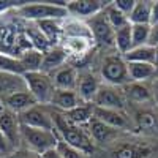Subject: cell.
<instances>
[{"label": "cell", "instance_id": "cell-1", "mask_svg": "<svg viewBox=\"0 0 158 158\" xmlns=\"http://www.w3.org/2000/svg\"><path fill=\"white\" fill-rule=\"evenodd\" d=\"M52 120H54V130L59 135L62 141H65L68 146L81 150L87 155L94 152V142L89 135V131L84 130L82 127L74 125L70 122L63 112L60 111H52Z\"/></svg>", "mask_w": 158, "mask_h": 158}, {"label": "cell", "instance_id": "cell-2", "mask_svg": "<svg viewBox=\"0 0 158 158\" xmlns=\"http://www.w3.org/2000/svg\"><path fill=\"white\" fill-rule=\"evenodd\" d=\"M67 2H54V3H25L16 8V13L22 18L32 22L56 19V21H65L68 19L70 13L67 8Z\"/></svg>", "mask_w": 158, "mask_h": 158}, {"label": "cell", "instance_id": "cell-3", "mask_svg": "<svg viewBox=\"0 0 158 158\" xmlns=\"http://www.w3.org/2000/svg\"><path fill=\"white\" fill-rule=\"evenodd\" d=\"M21 139H22V146L25 150L41 155L43 152L49 149L57 147V142L60 138L56 131L32 128V127H25L21 123Z\"/></svg>", "mask_w": 158, "mask_h": 158}, {"label": "cell", "instance_id": "cell-4", "mask_svg": "<svg viewBox=\"0 0 158 158\" xmlns=\"http://www.w3.org/2000/svg\"><path fill=\"white\" fill-rule=\"evenodd\" d=\"M22 77L25 81V85H27V90L35 97L38 104H41V106L51 104L56 92V85L49 74L43 71H30V73H25Z\"/></svg>", "mask_w": 158, "mask_h": 158}, {"label": "cell", "instance_id": "cell-5", "mask_svg": "<svg viewBox=\"0 0 158 158\" xmlns=\"http://www.w3.org/2000/svg\"><path fill=\"white\" fill-rule=\"evenodd\" d=\"M100 74L104 84L114 85V87H125L131 82L127 62L120 56H108L101 62Z\"/></svg>", "mask_w": 158, "mask_h": 158}, {"label": "cell", "instance_id": "cell-6", "mask_svg": "<svg viewBox=\"0 0 158 158\" xmlns=\"http://www.w3.org/2000/svg\"><path fill=\"white\" fill-rule=\"evenodd\" d=\"M95 108L103 109H115V111H125L127 98L123 95V90L120 87H114L108 84H101L97 95L92 100Z\"/></svg>", "mask_w": 158, "mask_h": 158}, {"label": "cell", "instance_id": "cell-7", "mask_svg": "<svg viewBox=\"0 0 158 158\" xmlns=\"http://www.w3.org/2000/svg\"><path fill=\"white\" fill-rule=\"evenodd\" d=\"M0 130H2L3 136L6 138L8 144L13 152H16L22 146L21 139V120L19 114H15L13 111L6 109L0 114Z\"/></svg>", "mask_w": 158, "mask_h": 158}, {"label": "cell", "instance_id": "cell-8", "mask_svg": "<svg viewBox=\"0 0 158 158\" xmlns=\"http://www.w3.org/2000/svg\"><path fill=\"white\" fill-rule=\"evenodd\" d=\"M19 120L25 127H32V128H40V130H54V120H52V111H48L41 104L27 109L25 112L19 114Z\"/></svg>", "mask_w": 158, "mask_h": 158}, {"label": "cell", "instance_id": "cell-9", "mask_svg": "<svg viewBox=\"0 0 158 158\" xmlns=\"http://www.w3.org/2000/svg\"><path fill=\"white\" fill-rule=\"evenodd\" d=\"M67 8L70 16H73L74 19H82V18H95L106 8V5L100 0H74V2H68Z\"/></svg>", "mask_w": 158, "mask_h": 158}, {"label": "cell", "instance_id": "cell-10", "mask_svg": "<svg viewBox=\"0 0 158 158\" xmlns=\"http://www.w3.org/2000/svg\"><path fill=\"white\" fill-rule=\"evenodd\" d=\"M89 27L94 35V40L97 43H100L101 46H114V40H115V30L109 25V22L106 21L104 16H95L92 18V21L89 22Z\"/></svg>", "mask_w": 158, "mask_h": 158}, {"label": "cell", "instance_id": "cell-11", "mask_svg": "<svg viewBox=\"0 0 158 158\" xmlns=\"http://www.w3.org/2000/svg\"><path fill=\"white\" fill-rule=\"evenodd\" d=\"M101 82L97 74L92 71H81L77 74V84H76V92L79 98L85 103H92L94 97L97 95V92L100 89Z\"/></svg>", "mask_w": 158, "mask_h": 158}, {"label": "cell", "instance_id": "cell-12", "mask_svg": "<svg viewBox=\"0 0 158 158\" xmlns=\"http://www.w3.org/2000/svg\"><path fill=\"white\" fill-rule=\"evenodd\" d=\"M87 131L90 138L94 139L95 142L98 144H109V142H114L117 141V136H118V131L117 128H112L106 123H103L100 120H97L95 117L90 118V122L87 123Z\"/></svg>", "mask_w": 158, "mask_h": 158}, {"label": "cell", "instance_id": "cell-13", "mask_svg": "<svg viewBox=\"0 0 158 158\" xmlns=\"http://www.w3.org/2000/svg\"><path fill=\"white\" fill-rule=\"evenodd\" d=\"M5 103V108L13 111L15 114H22L25 112L27 109L33 108L38 104V101L35 100V97L30 94V92L27 89H24V90H19V92H15L13 95L6 97L3 100Z\"/></svg>", "mask_w": 158, "mask_h": 158}, {"label": "cell", "instance_id": "cell-14", "mask_svg": "<svg viewBox=\"0 0 158 158\" xmlns=\"http://www.w3.org/2000/svg\"><path fill=\"white\" fill-rule=\"evenodd\" d=\"M77 74H79V71L74 67H71V65H63V67H60L54 73H51L49 76L52 77V82H54L56 89H60V90H76Z\"/></svg>", "mask_w": 158, "mask_h": 158}, {"label": "cell", "instance_id": "cell-15", "mask_svg": "<svg viewBox=\"0 0 158 158\" xmlns=\"http://www.w3.org/2000/svg\"><path fill=\"white\" fill-rule=\"evenodd\" d=\"M68 59V54L65 52L62 46H52L46 52H43V63H41V71L46 74L54 73L60 67H63Z\"/></svg>", "mask_w": 158, "mask_h": 158}, {"label": "cell", "instance_id": "cell-16", "mask_svg": "<svg viewBox=\"0 0 158 158\" xmlns=\"http://www.w3.org/2000/svg\"><path fill=\"white\" fill-rule=\"evenodd\" d=\"M152 147L147 144L138 142H122L114 149L112 158H149Z\"/></svg>", "mask_w": 158, "mask_h": 158}, {"label": "cell", "instance_id": "cell-17", "mask_svg": "<svg viewBox=\"0 0 158 158\" xmlns=\"http://www.w3.org/2000/svg\"><path fill=\"white\" fill-rule=\"evenodd\" d=\"M81 103L82 100L79 98L76 90H60V89H56L54 97H52V101H51L52 106L59 109L60 112H68L74 109L76 106H79Z\"/></svg>", "mask_w": 158, "mask_h": 158}, {"label": "cell", "instance_id": "cell-18", "mask_svg": "<svg viewBox=\"0 0 158 158\" xmlns=\"http://www.w3.org/2000/svg\"><path fill=\"white\" fill-rule=\"evenodd\" d=\"M94 117L97 120L106 123L112 128L123 130L128 125V117L123 111H115V109H103V108H94Z\"/></svg>", "mask_w": 158, "mask_h": 158}, {"label": "cell", "instance_id": "cell-19", "mask_svg": "<svg viewBox=\"0 0 158 158\" xmlns=\"http://www.w3.org/2000/svg\"><path fill=\"white\" fill-rule=\"evenodd\" d=\"M63 35L67 38H77V40L94 41V35H92L89 24L82 22L81 19H65L63 21Z\"/></svg>", "mask_w": 158, "mask_h": 158}, {"label": "cell", "instance_id": "cell-20", "mask_svg": "<svg viewBox=\"0 0 158 158\" xmlns=\"http://www.w3.org/2000/svg\"><path fill=\"white\" fill-rule=\"evenodd\" d=\"M24 89H27V85H25V81L22 76L0 71V98L2 100L13 95L15 92H19Z\"/></svg>", "mask_w": 158, "mask_h": 158}, {"label": "cell", "instance_id": "cell-21", "mask_svg": "<svg viewBox=\"0 0 158 158\" xmlns=\"http://www.w3.org/2000/svg\"><path fill=\"white\" fill-rule=\"evenodd\" d=\"M35 25L40 29V32L44 35V38L49 41L51 46H57V43L60 41V38L63 35V22L62 21L48 19V21L35 22Z\"/></svg>", "mask_w": 158, "mask_h": 158}, {"label": "cell", "instance_id": "cell-22", "mask_svg": "<svg viewBox=\"0 0 158 158\" xmlns=\"http://www.w3.org/2000/svg\"><path fill=\"white\" fill-rule=\"evenodd\" d=\"M94 103H85L82 101L79 106H76L74 109L68 111V112H63L65 117L68 118L70 122H73L74 125H79V127H87V123L90 122V118L94 117Z\"/></svg>", "mask_w": 158, "mask_h": 158}, {"label": "cell", "instance_id": "cell-23", "mask_svg": "<svg viewBox=\"0 0 158 158\" xmlns=\"http://www.w3.org/2000/svg\"><path fill=\"white\" fill-rule=\"evenodd\" d=\"M123 95L133 103H149L152 100V92L147 85H144L142 82H130L123 87Z\"/></svg>", "mask_w": 158, "mask_h": 158}, {"label": "cell", "instance_id": "cell-24", "mask_svg": "<svg viewBox=\"0 0 158 158\" xmlns=\"http://www.w3.org/2000/svg\"><path fill=\"white\" fill-rule=\"evenodd\" d=\"M127 63H152L155 62V48L150 44H144L133 48L125 56H122Z\"/></svg>", "mask_w": 158, "mask_h": 158}, {"label": "cell", "instance_id": "cell-25", "mask_svg": "<svg viewBox=\"0 0 158 158\" xmlns=\"http://www.w3.org/2000/svg\"><path fill=\"white\" fill-rule=\"evenodd\" d=\"M131 82H144L156 76V68L152 63H127Z\"/></svg>", "mask_w": 158, "mask_h": 158}, {"label": "cell", "instance_id": "cell-26", "mask_svg": "<svg viewBox=\"0 0 158 158\" xmlns=\"http://www.w3.org/2000/svg\"><path fill=\"white\" fill-rule=\"evenodd\" d=\"M19 60L22 63V67L25 73L30 71H41V63H43V52H40L33 48L24 51L19 56Z\"/></svg>", "mask_w": 158, "mask_h": 158}, {"label": "cell", "instance_id": "cell-27", "mask_svg": "<svg viewBox=\"0 0 158 158\" xmlns=\"http://www.w3.org/2000/svg\"><path fill=\"white\" fill-rule=\"evenodd\" d=\"M152 2H136L135 8L128 15L130 24H150Z\"/></svg>", "mask_w": 158, "mask_h": 158}, {"label": "cell", "instance_id": "cell-28", "mask_svg": "<svg viewBox=\"0 0 158 158\" xmlns=\"http://www.w3.org/2000/svg\"><path fill=\"white\" fill-rule=\"evenodd\" d=\"M0 71L18 74V76L25 74V70L22 67L19 57H15L13 54H8V52H0Z\"/></svg>", "mask_w": 158, "mask_h": 158}, {"label": "cell", "instance_id": "cell-29", "mask_svg": "<svg viewBox=\"0 0 158 158\" xmlns=\"http://www.w3.org/2000/svg\"><path fill=\"white\" fill-rule=\"evenodd\" d=\"M115 49L120 52L122 56H125L127 52L133 49V40H131V24L125 25V27L115 30V40H114Z\"/></svg>", "mask_w": 158, "mask_h": 158}, {"label": "cell", "instance_id": "cell-30", "mask_svg": "<svg viewBox=\"0 0 158 158\" xmlns=\"http://www.w3.org/2000/svg\"><path fill=\"white\" fill-rule=\"evenodd\" d=\"M150 24H131V40H133V48L149 44L150 40Z\"/></svg>", "mask_w": 158, "mask_h": 158}, {"label": "cell", "instance_id": "cell-31", "mask_svg": "<svg viewBox=\"0 0 158 158\" xmlns=\"http://www.w3.org/2000/svg\"><path fill=\"white\" fill-rule=\"evenodd\" d=\"M104 18H106V21L109 22V25H111L114 30H118V29H122V27H125V25L130 24L128 16L123 15L122 11H118L114 6V3L104 8Z\"/></svg>", "mask_w": 158, "mask_h": 158}, {"label": "cell", "instance_id": "cell-32", "mask_svg": "<svg viewBox=\"0 0 158 158\" xmlns=\"http://www.w3.org/2000/svg\"><path fill=\"white\" fill-rule=\"evenodd\" d=\"M18 30H15L13 25H2L0 27V49L11 51L15 46H18Z\"/></svg>", "mask_w": 158, "mask_h": 158}, {"label": "cell", "instance_id": "cell-33", "mask_svg": "<svg viewBox=\"0 0 158 158\" xmlns=\"http://www.w3.org/2000/svg\"><path fill=\"white\" fill-rule=\"evenodd\" d=\"M25 36H27L30 46L33 49L40 51V52H46L49 48H52L49 44V41L44 38V35L40 32L38 27H27V30H25Z\"/></svg>", "mask_w": 158, "mask_h": 158}, {"label": "cell", "instance_id": "cell-34", "mask_svg": "<svg viewBox=\"0 0 158 158\" xmlns=\"http://www.w3.org/2000/svg\"><path fill=\"white\" fill-rule=\"evenodd\" d=\"M136 125L139 130H146V131H153L158 128V117L156 114L150 111H139L135 117Z\"/></svg>", "mask_w": 158, "mask_h": 158}, {"label": "cell", "instance_id": "cell-35", "mask_svg": "<svg viewBox=\"0 0 158 158\" xmlns=\"http://www.w3.org/2000/svg\"><path fill=\"white\" fill-rule=\"evenodd\" d=\"M67 54H74V56H84L90 48L89 40H77V38H67L65 46H62Z\"/></svg>", "mask_w": 158, "mask_h": 158}, {"label": "cell", "instance_id": "cell-36", "mask_svg": "<svg viewBox=\"0 0 158 158\" xmlns=\"http://www.w3.org/2000/svg\"><path fill=\"white\" fill-rule=\"evenodd\" d=\"M57 150L60 152L62 158H90L87 153L68 146V144L65 141H62V139H59V142H57Z\"/></svg>", "mask_w": 158, "mask_h": 158}, {"label": "cell", "instance_id": "cell-37", "mask_svg": "<svg viewBox=\"0 0 158 158\" xmlns=\"http://www.w3.org/2000/svg\"><path fill=\"white\" fill-rule=\"evenodd\" d=\"M114 6L118 10V11H122L123 15H130L131 10L135 8V3H136V0H115V2H112Z\"/></svg>", "mask_w": 158, "mask_h": 158}, {"label": "cell", "instance_id": "cell-38", "mask_svg": "<svg viewBox=\"0 0 158 158\" xmlns=\"http://www.w3.org/2000/svg\"><path fill=\"white\" fill-rule=\"evenodd\" d=\"M8 158H40V155H36L30 150H25V149H19L16 152H13Z\"/></svg>", "mask_w": 158, "mask_h": 158}, {"label": "cell", "instance_id": "cell-39", "mask_svg": "<svg viewBox=\"0 0 158 158\" xmlns=\"http://www.w3.org/2000/svg\"><path fill=\"white\" fill-rule=\"evenodd\" d=\"M0 153H5V155H8V153L11 155V153H13V150H11V147H10L6 138H5L3 133H2V130H0Z\"/></svg>", "mask_w": 158, "mask_h": 158}, {"label": "cell", "instance_id": "cell-40", "mask_svg": "<svg viewBox=\"0 0 158 158\" xmlns=\"http://www.w3.org/2000/svg\"><path fill=\"white\" fill-rule=\"evenodd\" d=\"M149 44H150V46H156V44H158V24L152 25V30H150V40H149Z\"/></svg>", "mask_w": 158, "mask_h": 158}, {"label": "cell", "instance_id": "cell-41", "mask_svg": "<svg viewBox=\"0 0 158 158\" xmlns=\"http://www.w3.org/2000/svg\"><path fill=\"white\" fill-rule=\"evenodd\" d=\"M40 158H62V155L57 150V147H54V149H49V150L43 152L41 155H40Z\"/></svg>", "mask_w": 158, "mask_h": 158}, {"label": "cell", "instance_id": "cell-42", "mask_svg": "<svg viewBox=\"0 0 158 158\" xmlns=\"http://www.w3.org/2000/svg\"><path fill=\"white\" fill-rule=\"evenodd\" d=\"M158 24V0L152 2V15H150V25Z\"/></svg>", "mask_w": 158, "mask_h": 158}, {"label": "cell", "instance_id": "cell-43", "mask_svg": "<svg viewBox=\"0 0 158 158\" xmlns=\"http://www.w3.org/2000/svg\"><path fill=\"white\" fill-rule=\"evenodd\" d=\"M13 3H15V2H0V13L5 11V10L10 8V6H13Z\"/></svg>", "mask_w": 158, "mask_h": 158}, {"label": "cell", "instance_id": "cell-44", "mask_svg": "<svg viewBox=\"0 0 158 158\" xmlns=\"http://www.w3.org/2000/svg\"><path fill=\"white\" fill-rule=\"evenodd\" d=\"M153 48H155V62H153V65H155V68H156V71H158V44L153 46Z\"/></svg>", "mask_w": 158, "mask_h": 158}, {"label": "cell", "instance_id": "cell-45", "mask_svg": "<svg viewBox=\"0 0 158 158\" xmlns=\"http://www.w3.org/2000/svg\"><path fill=\"white\" fill-rule=\"evenodd\" d=\"M5 111V103H3V100L2 98H0V114H2Z\"/></svg>", "mask_w": 158, "mask_h": 158}, {"label": "cell", "instance_id": "cell-46", "mask_svg": "<svg viewBox=\"0 0 158 158\" xmlns=\"http://www.w3.org/2000/svg\"><path fill=\"white\" fill-rule=\"evenodd\" d=\"M156 76H158V71H156Z\"/></svg>", "mask_w": 158, "mask_h": 158}]
</instances>
